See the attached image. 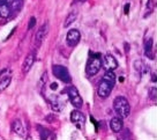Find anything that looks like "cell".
<instances>
[{"instance_id":"1","label":"cell","mask_w":157,"mask_h":140,"mask_svg":"<svg viewBox=\"0 0 157 140\" xmlns=\"http://www.w3.org/2000/svg\"><path fill=\"white\" fill-rule=\"evenodd\" d=\"M113 109L121 118H126L129 116V112H131V105L126 97L117 96L113 101Z\"/></svg>"},{"instance_id":"2","label":"cell","mask_w":157,"mask_h":140,"mask_svg":"<svg viewBox=\"0 0 157 140\" xmlns=\"http://www.w3.org/2000/svg\"><path fill=\"white\" fill-rule=\"evenodd\" d=\"M102 67V60L99 55H94L90 57V60L88 61L87 65V74L88 75H95Z\"/></svg>"},{"instance_id":"3","label":"cell","mask_w":157,"mask_h":140,"mask_svg":"<svg viewBox=\"0 0 157 140\" xmlns=\"http://www.w3.org/2000/svg\"><path fill=\"white\" fill-rule=\"evenodd\" d=\"M67 94H68V97H69V100H71V103H72L75 108L80 109V108L82 107V104H83V101H82V97H81L80 94H78L76 87H75V86H71V87H68Z\"/></svg>"},{"instance_id":"4","label":"cell","mask_w":157,"mask_h":140,"mask_svg":"<svg viewBox=\"0 0 157 140\" xmlns=\"http://www.w3.org/2000/svg\"><path fill=\"white\" fill-rule=\"evenodd\" d=\"M52 72L56 78H58L59 80L63 82H69L71 81V74H69L68 70L61 65H53L52 67Z\"/></svg>"},{"instance_id":"5","label":"cell","mask_w":157,"mask_h":140,"mask_svg":"<svg viewBox=\"0 0 157 140\" xmlns=\"http://www.w3.org/2000/svg\"><path fill=\"white\" fill-rule=\"evenodd\" d=\"M112 88H113L112 85H110L106 81L102 80L99 82V85H98V89H97L98 96L102 97V99H106V97H109L110 94H111Z\"/></svg>"},{"instance_id":"6","label":"cell","mask_w":157,"mask_h":140,"mask_svg":"<svg viewBox=\"0 0 157 140\" xmlns=\"http://www.w3.org/2000/svg\"><path fill=\"white\" fill-rule=\"evenodd\" d=\"M48 33H49V23L45 22L44 25L38 29V31L36 33V36H35V44H36V46H39L43 43V41L45 40Z\"/></svg>"},{"instance_id":"7","label":"cell","mask_w":157,"mask_h":140,"mask_svg":"<svg viewBox=\"0 0 157 140\" xmlns=\"http://www.w3.org/2000/svg\"><path fill=\"white\" fill-rule=\"evenodd\" d=\"M10 129L13 131V133L17 134L21 138H25L27 137V131H25V126L22 124V122L20 119H14L10 124Z\"/></svg>"},{"instance_id":"8","label":"cell","mask_w":157,"mask_h":140,"mask_svg":"<svg viewBox=\"0 0 157 140\" xmlns=\"http://www.w3.org/2000/svg\"><path fill=\"white\" fill-rule=\"evenodd\" d=\"M81 40V34L76 29H71L66 35V42L68 46H75Z\"/></svg>"},{"instance_id":"9","label":"cell","mask_w":157,"mask_h":140,"mask_svg":"<svg viewBox=\"0 0 157 140\" xmlns=\"http://www.w3.org/2000/svg\"><path fill=\"white\" fill-rule=\"evenodd\" d=\"M35 61H36V53L35 52H29L28 55L25 56V60L22 63V72L25 74L31 70V67L35 64Z\"/></svg>"},{"instance_id":"10","label":"cell","mask_w":157,"mask_h":140,"mask_svg":"<svg viewBox=\"0 0 157 140\" xmlns=\"http://www.w3.org/2000/svg\"><path fill=\"white\" fill-rule=\"evenodd\" d=\"M102 65L105 67L106 71H113L118 67V61L117 59L111 55H106L104 56V59L102 61Z\"/></svg>"},{"instance_id":"11","label":"cell","mask_w":157,"mask_h":140,"mask_svg":"<svg viewBox=\"0 0 157 140\" xmlns=\"http://www.w3.org/2000/svg\"><path fill=\"white\" fill-rule=\"evenodd\" d=\"M123 126H124V122H123V118L120 116L119 117H113L112 119L110 120V127H111V130L114 133L120 132V131L123 130Z\"/></svg>"},{"instance_id":"12","label":"cell","mask_w":157,"mask_h":140,"mask_svg":"<svg viewBox=\"0 0 157 140\" xmlns=\"http://www.w3.org/2000/svg\"><path fill=\"white\" fill-rule=\"evenodd\" d=\"M133 65H134V68L136 71L139 74H147L148 72H149V66L146 64V63H143L142 60H135L134 63H133Z\"/></svg>"},{"instance_id":"13","label":"cell","mask_w":157,"mask_h":140,"mask_svg":"<svg viewBox=\"0 0 157 140\" xmlns=\"http://www.w3.org/2000/svg\"><path fill=\"white\" fill-rule=\"evenodd\" d=\"M71 120H72V123L80 126V124H83L84 122H86V117H84V115L81 111L74 110L73 112L71 114Z\"/></svg>"},{"instance_id":"14","label":"cell","mask_w":157,"mask_h":140,"mask_svg":"<svg viewBox=\"0 0 157 140\" xmlns=\"http://www.w3.org/2000/svg\"><path fill=\"white\" fill-rule=\"evenodd\" d=\"M37 129H38V133H39V137L42 138V139H46V140H50V139H54L56 138V134H54L52 131L48 130V129H45V127H42V126H37Z\"/></svg>"},{"instance_id":"15","label":"cell","mask_w":157,"mask_h":140,"mask_svg":"<svg viewBox=\"0 0 157 140\" xmlns=\"http://www.w3.org/2000/svg\"><path fill=\"white\" fill-rule=\"evenodd\" d=\"M10 7L6 2H4L2 0H0V18H8L10 15Z\"/></svg>"},{"instance_id":"16","label":"cell","mask_w":157,"mask_h":140,"mask_svg":"<svg viewBox=\"0 0 157 140\" xmlns=\"http://www.w3.org/2000/svg\"><path fill=\"white\" fill-rule=\"evenodd\" d=\"M78 19V10H73V12H71L68 15H67V18L65 19V23H64V28H68L69 25L74 23L75 20Z\"/></svg>"},{"instance_id":"17","label":"cell","mask_w":157,"mask_h":140,"mask_svg":"<svg viewBox=\"0 0 157 140\" xmlns=\"http://www.w3.org/2000/svg\"><path fill=\"white\" fill-rule=\"evenodd\" d=\"M102 80L106 81L110 85L114 86V84H116V75H114V73H113L112 71H106V72L104 73Z\"/></svg>"},{"instance_id":"18","label":"cell","mask_w":157,"mask_h":140,"mask_svg":"<svg viewBox=\"0 0 157 140\" xmlns=\"http://www.w3.org/2000/svg\"><path fill=\"white\" fill-rule=\"evenodd\" d=\"M144 53L147 56L148 58H150V59H154L155 57L152 56V40L151 38H149V40L146 42V44H144Z\"/></svg>"},{"instance_id":"19","label":"cell","mask_w":157,"mask_h":140,"mask_svg":"<svg viewBox=\"0 0 157 140\" xmlns=\"http://www.w3.org/2000/svg\"><path fill=\"white\" fill-rule=\"evenodd\" d=\"M50 104H51V107H52V109H53L54 111H60L63 108H64V105H61V102L59 101V99H52V100L50 101Z\"/></svg>"},{"instance_id":"20","label":"cell","mask_w":157,"mask_h":140,"mask_svg":"<svg viewBox=\"0 0 157 140\" xmlns=\"http://www.w3.org/2000/svg\"><path fill=\"white\" fill-rule=\"evenodd\" d=\"M10 81H12V78L10 76H5L2 80H0V94L6 90V88L10 85Z\"/></svg>"},{"instance_id":"21","label":"cell","mask_w":157,"mask_h":140,"mask_svg":"<svg viewBox=\"0 0 157 140\" xmlns=\"http://www.w3.org/2000/svg\"><path fill=\"white\" fill-rule=\"evenodd\" d=\"M154 6H155V2H154V0H148L147 2V10H148V13L146 15H144V18H147L148 15L150 14L152 12V10H154Z\"/></svg>"},{"instance_id":"22","label":"cell","mask_w":157,"mask_h":140,"mask_svg":"<svg viewBox=\"0 0 157 140\" xmlns=\"http://www.w3.org/2000/svg\"><path fill=\"white\" fill-rule=\"evenodd\" d=\"M156 96H157V88H156V86H154V87H151V88L149 89V97H150L151 100L156 101Z\"/></svg>"},{"instance_id":"23","label":"cell","mask_w":157,"mask_h":140,"mask_svg":"<svg viewBox=\"0 0 157 140\" xmlns=\"http://www.w3.org/2000/svg\"><path fill=\"white\" fill-rule=\"evenodd\" d=\"M35 25H36V18L31 16L29 20V25H28V29H33Z\"/></svg>"},{"instance_id":"24","label":"cell","mask_w":157,"mask_h":140,"mask_svg":"<svg viewBox=\"0 0 157 140\" xmlns=\"http://www.w3.org/2000/svg\"><path fill=\"white\" fill-rule=\"evenodd\" d=\"M40 80H42V85L44 86L45 82L48 81V74H46V72H44V73H43V75H42V79H40Z\"/></svg>"},{"instance_id":"25","label":"cell","mask_w":157,"mask_h":140,"mask_svg":"<svg viewBox=\"0 0 157 140\" xmlns=\"http://www.w3.org/2000/svg\"><path fill=\"white\" fill-rule=\"evenodd\" d=\"M45 119H46V122H49V123H52V122H53V119H56V117H54V116H52V115H49L46 118H45Z\"/></svg>"},{"instance_id":"26","label":"cell","mask_w":157,"mask_h":140,"mask_svg":"<svg viewBox=\"0 0 157 140\" xmlns=\"http://www.w3.org/2000/svg\"><path fill=\"white\" fill-rule=\"evenodd\" d=\"M124 12H125V14L126 15L129 13V4H126V5L124 6Z\"/></svg>"},{"instance_id":"27","label":"cell","mask_w":157,"mask_h":140,"mask_svg":"<svg viewBox=\"0 0 157 140\" xmlns=\"http://www.w3.org/2000/svg\"><path fill=\"white\" fill-rule=\"evenodd\" d=\"M50 87H51V89H52V90H57V88H58V85H57L56 82H53V84H51V86H50Z\"/></svg>"},{"instance_id":"28","label":"cell","mask_w":157,"mask_h":140,"mask_svg":"<svg viewBox=\"0 0 157 140\" xmlns=\"http://www.w3.org/2000/svg\"><path fill=\"white\" fill-rule=\"evenodd\" d=\"M2 1H4V2H6L8 6H10L13 2H14V1H16V0H2Z\"/></svg>"},{"instance_id":"29","label":"cell","mask_w":157,"mask_h":140,"mask_svg":"<svg viewBox=\"0 0 157 140\" xmlns=\"http://www.w3.org/2000/svg\"><path fill=\"white\" fill-rule=\"evenodd\" d=\"M151 80L154 81V82H156V73H155V72L151 73Z\"/></svg>"},{"instance_id":"30","label":"cell","mask_w":157,"mask_h":140,"mask_svg":"<svg viewBox=\"0 0 157 140\" xmlns=\"http://www.w3.org/2000/svg\"><path fill=\"white\" fill-rule=\"evenodd\" d=\"M125 50L129 51V44H128V43H125Z\"/></svg>"},{"instance_id":"31","label":"cell","mask_w":157,"mask_h":140,"mask_svg":"<svg viewBox=\"0 0 157 140\" xmlns=\"http://www.w3.org/2000/svg\"><path fill=\"white\" fill-rule=\"evenodd\" d=\"M6 71H7V70H6V68H5V70H2V71H1V72H0V78H1L2 75H4V73H5Z\"/></svg>"},{"instance_id":"32","label":"cell","mask_w":157,"mask_h":140,"mask_svg":"<svg viewBox=\"0 0 157 140\" xmlns=\"http://www.w3.org/2000/svg\"><path fill=\"white\" fill-rule=\"evenodd\" d=\"M76 1H81V2H83V1H86V0H75V1H74L73 4H75V2H76Z\"/></svg>"}]
</instances>
